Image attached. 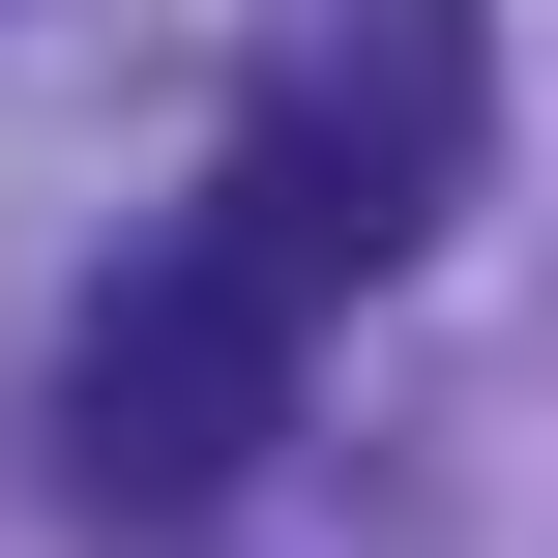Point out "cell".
Masks as SVG:
<instances>
[{"label": "cell", "mask_w": 558, "mask_h": 558, "mask_svg": "<svg viewBox=\"0 0 558 558\" xmlns=\"http://www.w3.org/2000/svg\"><path fill=\"white\" fill-rule=\"evenodd\" d=\"M294 353H324V265L206 177V206L88 294V353H59V471H88V530H206V500L294 441Z\"/></svg>", "instance_id": "obj_1"}, {"label": "cell", "mask_w": 558, "mask_h": 558, "mask_svg": "<svg viewBox=\"0 0 558 558\" xmlns=\"http://www.w3.org/2000/svg\"><path fill=\"white\" fill-rule=\"evenodd\" d=\"M471 118H500V29H471V0H294L206 177H235V206L324 265V294H383V265L471 206Z\"/></svg>", "instance_id": "obj_2"}]
</instances>
